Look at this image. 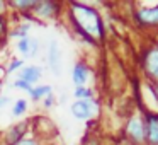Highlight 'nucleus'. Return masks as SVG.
<instances>
[{"label": "nucleus", "instance_id": "5", "mask_svg": "<svg viewBox=\"0 0 158 145\" xmlns=\"http://www.w3.org/2000/svg\"><path fill=\"white\" fill-rule=\"evenodd\" d=\"M144 142L148 145H158V114H146L144 120Z\"/></svg>", "mask_w": 158, "mask_h": 145}, {"label": "nucleus", "instance_id": "7", "mask_svg": "<svg viewBox=\"0 0 158 145\" xmlns=\"http://www.w3.org/2000/svg\"><path fill=\"white\" fill-rule=\"evenodd\" d=\"M48 65L55 75L61 73V50H60L58 43L55 39L49 43V48H48Z\"/></svg>", "mask_w": 158, "mask_h": 145}, {"label": "nucleus", "instance_id": "19", "mask_svg": "<svg viewBox=\"0 0 158 145\" xmlns=\"http://www.w3.org/2000/svg\"><path fill=\"white\" fill-rule=\"evenodd\" d=\"M39 51V41L36 38H31L29 41V56H36Z\"/></svg>", "mask_w": 158, "mask_h": 145}, {"label": "nucleus", "instance_id": "11", "mask_svg": "<svg viewBox=\"0 0 158 145\" xmlns=\"http://www.w3.org/2000/svg\"><path fill=\"white\" fill-rule=\"evenodd\" d=\"M136 19L143 26H155V24H158V5H156V7H150V9H143V11H139L136 14Z\"/></svg>", "mask_w": 158, "mask_h": 145}, {"label": "nucleus", "instance_id": "21", "mask_svg": "<svg viewBox=\"0 0 158 145\" xmlns=\"http://www.w3.org/2000/svg\"><path fill=\"white\" fill-rule=\"evenodd\" d=\"M21 67H24V62L17 58V60H14V62L9 65V68H7V72H5V73H12V72H15L17 68H21Z\"/></svg>", "mask_w": 158, "mask_h": 145}, {"label": "nucleus", "instance_id": "1", "mask_svg": "<svg viewBox=\"0 0 158 145\" xmlns=\"http://www.w3.org/2000/svg\"><path fill=\"white\" fill-rule=\"evenodd\" d=\"M70 9V19L77 34H80L90 45H95V39L104 38V22L95 9L78 2H72Z\"/></svg>", "mask_w": 158, "mask_h": 145}, {"label": "nucleus", "instance_id": "10", "mask_svg": "<svg viewBox=\"0 0 158 145\" xmlns=\"http://www.w3.org/2000/svg\"><path fill=\"white\" fill-rule=\"evenodd\" d=\"M89 75H90V70L85 63L83 62L75 63V67L72 70V80L77 87H85L87 80H89Z\"/></svg>", "mask_w": 158, "mask_h": 145}, {"label": "nucleus", "instance_id": "14", "mask_svg": "<svg viewBox=\"0 0 158 145\" xmlns=\"http://www.w3.org/2000/svg\"><path fill=\"white\" fill-rule=\"evenodd\" d=\"M92 96L94 92L89 87H75V90H73V97H77V101H89L92 99Z\"/></svg>", "mask_w": 158, "mask_h": 145}, {"label": "nucleus", "instance_id": "20", "mask_svg": "<svg viewBox=\"0 0 158 145\" xmlns=\"http://www.w3.org/2000/svg\"><path fill=\"white\" fill-rule=\"evenodd\" d=\"M14 145H41L39 143V140L36 137H29V138H22V140H19L17 143H14Z\"/></svg>", "mask_w": 158, "mask_h": 145}, {"label": "nucleus", "instance_id": "23", "mask_svg": "<svg viewBox=\"0 0 158 145\" xmlns=\"http://www.w3.org/2000/svg\"><path fill=\"white\" fill-rule=\"evenodd\" d=\"M7 34V24H5V17H0V38Z\"/></svg>", "mask_w": 158, "mask_h": 145}, {"label": "nucleus", "instance_id": "2", "mask_svg": "<svg viewBox=\"0 0 158 145\" xmlns=\"http://www.w3.org/2000/svg\"><path fill=\"white\" fill-rule=\"evenodd\" d=\"M61 9V5L51 2V0H38L32 9V19H41V21H49V19L56 17L58 11Z\"/></svg>", "mask_w": 158, "mask_h": 145}, {"label": "nucleus", "instance_id": "16", "mask_svg": "<svg viewBox=\"0 0 158 145\" xmlns=\"http://www.w3.org/2000/svg\"><path fill=\"white\" fill-rule=\"evenodd\" d=\"M29 28H31V26H29V24H22V26H17V29H14V31L10 33V36H12V38H19V39H22V38H27Z\"/></svg>", "mask_w": 158, "mask_h": 145}, {"label": "nucleus", "instance_id": "12", "mask_svg": "<svg viewBox=\"0 0 158 145\" xmlns=\"http://www.w3.org/2000/svg\"><path fill=\"white\" fill-rule=\"evenodd\" d=\"M53 94V87L49 84H43V86H32V89L29 90V97L32 103H39L43 101L46 96Z\"/></svg>", "mask_w": 158, "mask_h": 145}, {"label": "nucleus", "instance_id": "3", "mask_svg": "<svg viewBox=\"0 0 158 145\" xmlns=\"http://www.w3.org/2000/svg\"><path fill=\"white\" fill-rule=\"evenodd\" d=\"M97 113V103L94 99L89 101H75L72 104V114L77 118V120L87 121Z\"/></svg>", "mask_w": 158, "mask_h": 145}, {"label": "nucleus", "instance_id": "17", "mask_svg": "<svg viewBox=\"0 0 158 145\" xmlns=\"http://www.w3.org/2000/svg\"><path fill=\"white\" fill-rule=\"evenodd\" d=\"M29 41H31V38H22L17 41V50L26 56H29Z\"/></svg>", "mask_w": 158, "mask_h": 145}, {"label": "nucleus", "instance_id": "24", "mask_svg": "<svg viewBox=\"0 0 158 145\" xmlns=\"http://www.w3.org/2000/svg\"><path fill=\"white\" fill-rule=\"evenodd\" d=\"M7 7H9V5L5 4V2H2V0H0V17H4V14L7 12Z\"/></svg>", "mask_w": 158, "mask_h": 145}, {"label": "nucleus", "instance_id": "6", "mask_svg": "<svg viewBox=\"0 0 158 145\" xmlns=\"http://www.w3.org/2000/svg\"><path fill=\"white\" fill-rule=\"evenodd\" d=\"M144 68L150 79H153L158 84V46L150 48L144 55Z\"/></svg>", "mask_w": 158, "mask_h": 145}, {"label": "nucleus", "instance_id": "15", "mask_svg": "<svg viewBox=\"0 0 158 145\" xmlns=\"http://www.w3.org/2000/svg\"><path fill=\"white\" fill-rule=\"evenodd\" d=\"M27 111V101L26 99H17L14 103V108H12V116L19 118Z\"/></svg>", "mask_w": 158, "mask_h": 145}, {"label": "nucleus", "instance_id": "8", "mask_svg": "<svg viewBox=\"0 0 158 145\" xmlns=\"http://www.w3.org/2000/svg\"><path fill=\"white\" fill-rule=\"evenodd\" d=\"M27 128H29V121H21V123L12 125L7 130V133H5V143L14 145V143H17L19 140H22V138L26 137Z\"/></svg>", "mask_w": 158, "mask_h": 145}, {"label": "nucleus", "instance_id": "26", "mask_svg": "<svg viewBox=\"0 0 158 145\" xmlns=\"http://www.w3.org/2000/svg\"><path fill=\"white\" fill-rule=\"evenodd\" d=\"M153 90H155V97L158 99V84H155V86H153Z\"/></svg>", "mask_w": 158, "mask_h": 145}, {"label": "nucleus", "instance_id": "22", "mask_svg": "<svg viewBox=\"0 0 158 145\" xmlns=\"http://www.w3.org/2000/svg\"><path fill=\"white\" fill-rule=\"evenodd\" d=\"M43 104H44L46 109L53 108V104H55V94H49V96H46L44 99H43Z\"/></svg>", "mask_w": 158, "mask_h": 145}, {"label": "nucleus", "instance_id": "9", "mask_svg": "<svg viewBox=\"0 0 158 145\" xmlns=\"http://www.w3.org/2000/svg\"><path fill=\"white\" fill-rule=\"evenodd\" d=\"M43 77V68L39 65H27V67H22L21 73H19V79L26 80L27 84L34 86L36 82H39Z\"/></svg>", "mask_w": 158, "mask_h": 145}, {"label": "nucleus", "instance_id": "4", "mask_svg": "<svg viewBox=\"0 0 158 145\" xmlns=\"http://www.w3.org/2000/svg\"><path fill=\"white\" fill-rule=\"evenodd\" d=\"M126 131L131 142H134V143H143L144 142V121L139 116H133L127 121Z\"/></svg>", "mask_w": 158, "mask_h": 145}, {"label": "nucleus", "instance_id": "13", "mask_svg": "<svg viewBox=\"0 0 158 145\" xmlns=\"http://www.w3.org/2000/svg\"><path fill=\"white\" fill-rule=\"evenodd\" d=\"M36 2L38 0H14V2H9V7L15 9V11H19L21 14H26L27 11H32L36 5Z\"/></svg>", "mask_w": 158, "mask_h": 145}, {"label": "nucleus", "instance_id": "25", "mask_svg": "<svg viewBox=\"0 0 158 145\" xmlns=\"http://www.w3.org/2000/svg\"><path fill=\"white\" fill-rule=\"evenodd\" d=\"M9 101H10V97H7V96H0V106H4V104H7Z\"/></svg>", "mask_w": 158, "mask_h": 145}, {"label": "nucleus", "instance_id": "18", "mask_svg": "<svg viewBox=\"0 0 158 145\" xmlns=\"http://www.w3.org/2000/svg\"><path fill=\"white\" fill-rule=\"evenodd\" d=\"M14 87H15V89H19V90H26L27 94H29V90L32 89L31 84H27L26 80H22V79H17V80H15V82H14Z\"/></svg>", "mask_w": 158, "mask_h": 145}]
</instances>
